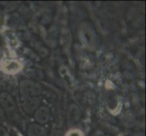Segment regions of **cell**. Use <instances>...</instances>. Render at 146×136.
<instances>
[{
  "label": "cell",
  "mask_w": 146,
  "mask_h": 136,
  "mask_svg": "<svg viewBox=\"0 0 146 136\" xmlns=\"http://www.w3.org/2000/svg\"><path fill=\"white\" fill-rule=\"evenodd\" d=\"M79 37L85 47L89 50H94L98 44V36L94 27L90 23L81 24L79 30Z\"/></svg>",
  "instance_id": "6da1fadb"
},
{
  "label": "cell",
  "mask_w": 146,
  "mask_h": 136,
  "mask_svg": "<svg viewBox=\"0 0 146 136\" xmlns=\"http://www.w3.org/2000/svg\"><path fill=\"white\" fill-rule=\"evenodd\" d=\"M19 91L22 97H38L42 93V86L31 79H23L19 84Z\"/></svg>",
  "instance_id": "7a4b0ae2"
},
{
  "label": "cell",
  "mask_w": 146,
  "mask_h": 136,
  "mask_svg": "<svg viewBox=\"0 0 146 136\" xmlns=\"http://www.w3.org/2000/svg\"><path fill=\"white\" fill-rule=\"evenodd\" d=\"M0 106L4 113L8 115H14L17 113V106L13 97L5 91L0 93Z\"/></svg>",
  "instance_id": "3957f363"
},
{
  "label": "cell",
  "mask_w": 146,
  "mask_h": 136,
  "mask_svg": "<svg viewBox=\"0 0 146 136\" xmlns=\"http://www.w3.org/2000/svg\"><path fill=\"white\" fill-rule=\"evenodd\" d=\"M23 110L28 114L35 113L40 107V100L38 97H22L20 100Z\"/></svg>",
  "instance_id": "277c9868"
},
{
  "label": "cell",
  "mask_w": 146,
  "mask_h": 136,
  "mask_svg": "<svg viewBox=\"0 0 146 136\" xmlns=\"http://www.w3.org/2000/svg\"><path fill=\"white\" fill-rule=\"evenodd\" d=\"M35 119H36V123L40 125L47 123L50 119L49 109L46 106L39 107L36 112H35Z\"/></svg>",
  "instance_id": "5b68a950"
},
{
  "label": "cell",
  "mask_w": 146,
  "mask_h": 136,
  "mask_svg": "<svg viewBox=\"0 0 146 136\" xmlns=\"http://www.w3.org/2000/svg\"><path fill=\"white\" fill-rule=\"evenodd\" d=\"M80 117H81L80 109L75 104L70 105L68 112H67V123L70 125H74L76 123H78Z\"/></svg>",
  "instance_id": "8992f818"
},
{
  "label": "cell",
  "mask_w": 146,
  "mask_h": 136,
  "mask_svg": "<svg viewBox=\"0 0 146 136\" xmlns=\"http://www.w3.org/2000/svg\"><path fill=\"white\" fill-rule=\"evenodd\" d=\"M27 136H47V131L43 125L38 123H31L27 131Z\"/></svg>",
  "instance_id": "52a82bcc"
},
{
  "label": "cell",
  "mask_w": 146,
  "mask_h": 136,
  "mask_svg": "<svg viewBox=\"0 0 146 136\" xmlns=\"http://www.w3.org/2000/svg\"><path fill=\"white\" fill-rule=\"evenodd\" d=\"M21 64L17 61H7L4 64V71L9 73V74H15L17 73L20 69H21Z\"/></svg>",
  "instance_id": "ba28073f"
},
{
  "label": "cell",
  "mask_w": 146,
  "mask_h": 136,
  "mask_svg": "<svg viewBox=\"0 0 146 136\" xmlns=\"http://www.w3.org/2000/svg\"><path fill=\"white\" fill-rule=\"evenodd\" d=\"M66 136H83V133L80 132L79 130L76 129H73L71 131H69L67 133Z\"/></svg>",
  "instance_id": "9c48e42d"
},
{
  "label": "cell",
  "mask_w": 146,
  "mask_h": 136,
  "mask_svg": "<svg viewBox=\"0 0 146 136\" xmlns=\"http://www.w3.org/2000/svg\"><path fill=\"white\" fill-rule=\"evenodd\" d=\"M5 118V113H4V111L2 110L1 106H0V121H3Z\"/></svg>",
  "instance_id": "30bf717a"
},
{
  "label": "cell",
  "mask_w": 146,
  "mask_h": 136,
  "mask_svg": "<svg viewBox=\"0 0 146 136\" xmlns=\"http://www.w3.org/2000/svg\"><path fill=\"white\" fill-rule=\"evenodd\" d=\"M0 136H7V132L1 126H0Z\"/></svg>",
  "instance_id": "8fae6325"
}]
</instances>
